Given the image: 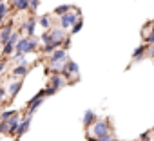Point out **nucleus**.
<instances>
[{"instance_id":"obj_1","label":"nucleus","mask_w":154,"mask_h":141,"mask_svg":"<svg viewBox=\"0 0 154 141\" xmlns=\"http://www.w3.org/2000/svg\"><path fill=\"white\" fill-rule=\"evenodd\" d=\"M65 60H67V51H63L62 47L47 56V65L53 70V74H60L62 73V69L65 65Z\"/></svg>"},{"instance_id":"obj_2","label":"nucleus","mask_w":154,"mask_h":141,"mask_svg":"<svg viewBox=\"0 0 154 141\" xmlns=\"http://www.w3.org/2000/svg\"><path fill=\"white\" fill-rule=\"evenodd\" d=\"M36 49H40V40L36 36L35 38L20 36V40L15 45V52H20V54H29V52H35Z\"/></svg>"},{"instance_id":"obj_3","label":"nucleus","mask_w":154,"mask_h":141,"mask_svg":"<svg viewBox=\"0 0 154 141\" xmlns=\"http://www.w3.org/2000/svg\"><path fill=\"white\" fill-rule=\"evenodd\" d=\"M109 134H111V123L107 119H96L93 123V128H91L89 136L94 137V139H102V137H105Z\"/></svg>"},{"instance_id":"obj_4","label":"nucleus","mask_w":154,"mask_h":141,"mask_svg":"<svg viewBox=\"0 0 154 141\" xmlns=\"http://www.w3.org/2000/svg\"><path fill=\"white\" fill-rule=\"evenodd\" d=\"M82 18V11L78 9V8H74L72 6V11H69V13H65L63 16H60V29H71L76 22H78Z\"/></svg>"},{"instance_id":"obj_5","label":"nucleus","mask_w":154,"mask_h":141,"mask_svg":"<svg viewBox=\"0 0 154 141\" xmlns=\"http://www.w3.org/2000/svg\"><path fill=\"white\" fill-rule=\"evenodd\" d=\"M44 91H38L29 101H27V107H26V114H29V116H33L35 112H36V109L40 107V105H44Z\"/></svg>"},{"instance_id":"obj_6","label":"nucleus","mask_w":154,"mask_h":141,"mask_svg":"<svg viewBox=\"0 0 154 141\" xmlns=\"http://www.w3.org/2000/svg\"><path fill=\"white\" fill-rule=\"evenodd\" d=\"M31 121H33V116H29V114L22 116V119H20V123H18V128H17V134H15V137H17V139H20V137L29 130Z\"/></svg>"},{"instance_id":"obj_7","label":"nucleus","mask_w":154,"mask_h":141,"mask_svg":"<svg viewBox=\"0 0 154 141\" xmlns=\"http://www.w3.org/2000/svg\"><path fill=\"white\" fill-rule=\"evenodd\" d=\"M49 34H51V42L49 44H56L58 47H62V42L67 36V33L63 29H60V27H51L49 29Z\"/></svg>"},{"instance_id":"obj_8","label":"nucleus","mask_w":154,"mask_h":141,"mask_svg":"<svg viewBox=\"0 0 154 141\" xmlns=\"http://www.w3.org/2000/svg\"><path fill=\"white\" fill-rule=\"evenodd\" d=\"M20 119H22V116H20V112H17L13 118H9L6 123H8V130H6V134L8 136H11V137H15V134H17V128H18V123H20Z\"/></svg>"},{"instance_id":"obj_9","label":"nucleus","mask_w":154,"mask_h":141,"mask_svg":"<svg viewBox=\"0 0 154 141\" xmlns=\"http://www.w3.org/2000/svg\"><path fill=\"white\" fill-rule=\"evenodd\" d=\"M22 83H24V80H11L9 82V85H8V98L9 100H13L22 91Z\"/></svg>"},{"instance_id":"obj_10","label":"nucleus","mask_w":154,"mask_h":141,"mask_svg":"<svg viewBox=\"0 0 154 141\" xmlns=\"http://www.w3.org/2000/svg\"><path fill=\"white\" fill-rule=\"evenodd\" d=\"M27 74H29V65H15L11 70L13 80H24Z\"/></svg>"},{"instance_id":"obj_11","label":"nucleus","mask_w":154,"mask_h":141,"mask_svg":"<svg viewBox=\"0 0 154 141\" xmlns=\"http://www.w3.org/2000/svg\"><path fill=\"white\" fill-rule=\"evenodd\" d=\"M65 85V80L62 78V74H51L49 76V87H53L54 91H60Z\"/></svg>"},{"instance_id":"obj_12","label":"nucleus","mask_w":154,"mask_h":141,"mask_svg":"<svg viewBox=\"0 0 154 141\" xmlns=\"http://www.w3.org/2000/svg\"><path fill=\"white\" fill-rule=\"evenodd\" d=\"M9 9H17V11H29V0H11Z\"/></svg>"},{"instance_id":"obj_13","label":"nucleus","mask_w":154,"mask_h":141,"mask_svg":"<svg viewBox=\"0 0 154 141\" xmlns=\"http://www.w3.org/2000/svg\"><path fill=\"white\" fill-rule=\"evenodd\" d=\"M0 52H2V58H11V54L15 52V45H11L9 42L0 45Z\"/></svg>"},{"instance_id":"obj_14","label":"nucleus","mask_w":154,"mask_h":141,"mask_svg":"<svg viewBox=\"0 0 154 141\" xmlns=\"http://www.w3.org/2000/svg\"><path fill=\"white\" fill-rule=\"evenodd\" d=\"M36 24H40L45 31H49L51 27H53V22H51V16L49 15H44V16H38V20H36Z\"/></svg>"},{"instance_id":"obj_15","label":"nucleus","mask_w":154,"mask_h":141,"mask_svg":"<svg viewBox=\"0 0 154 141\" xmlns=\"http://www.w3.org/2000/svg\"><path fill=\"white\" fill-rule=\"evenodd\" d=\"M94 121H96V114L93 110H85V114H84V125L85 127H93Z\"/></svg>"},{"instance_id":"obj_16","label":"nucleus","mask_w":154,"mask_h":141,"mask_svg":"<svg viewBox=\"0 0 154 141\" xmlns=\"http://www.w3.org/2000/svg\"><path fill=\"white\" fill-rule=\"evenodd\" d=\"M69 11H72V6H69V4H63V6H58V8H54V15L60 18V16H63L65 13H69Z\"/></svg>"},{"instance_id":"obj_17","label":"nucleus","mask_w":154,"mask_h":141,"mask_svg":"<svg viewBox=\"0 0 154 141\" xmlns=\"http://www.w3.org/2000/svg\"><path fill=\"white\" fill-rule=\"evenodd\" d=\"M9 15V6L4 2V4H0V26H4L6 24V18Z\"/></svg>"},{"instance_id":"obj_18","label":"nucleus","mask_w":154,"mask_h":141,"mask_svg":"<svg viewBox=\"0 0 154 141\" xmlns=\"http://www.w3.org/2000/svg\"><path fill=\"white\" fill-rule=\"evenodd\" d=\"M17 112H18V110H13V109H9V110H2V112H0V121H8V119L13 118Z\"/></svg>"},{"instance_id":"obj_19","label":"nucleus","mask_w":154,"mask_h":141,"mask_svg":"<svg viewBox=\"0 0 154 141\" xmlns=\"http://www.w3.org/2000/svg\"><path fill=\"white\" fill-rule=\"evenodd\" d=\"M82 27H84V20L80 18L78 22H76V24L71 27V33H69V36H71V34H76V33H80V29H82Z\"/></svg>"},{"instance_id":"obj_20","label":"nucleus","mask_w":154,"mask_h":141,"mask_svg":"<svg viewBox=\"0 0 154 141\" xmlns=\"http://www.w3.org/2000/svg\"><path fill=\"white\" fill-rule=\"evenodd\" d=\"M20 36H22V34H20V33H18V31H13V33H11V36H9V40H8V42H9V44H11V45H17V42H18V40H20Z\"/></svg>"},{"instance_id":"obj_21","label":"nucleus","mask_w":154,"mask_h":141,"mask_svg":"<svg viewBox=\"0 0 154 141\" xmlns=\"http://www.w3.org/2000/svg\"><path fill=\"white\" fill-rule=\"evenodd\" d=\"M147 49H149L147 45H140V47H138V49L134 51V54H132V58H134V60H140V56H141V54H143V52H145Z\"/></svg>"},{"instance_id":"obj_22","label":"nucleus","mask_w":154,"mask_h":141,"mask_svg":"<svg viewBox=\"0 0 154 141\" xmlns=\"http://www.w3.org/2000/svg\"><path fill=\"white\" fill-rule=\"evenodd\" d=\"M38 8H40V0H29V11H31V15H35Z\"/></svg>"},{"instance_id":"obj_23","label":"nucleus","mask_w":154,"mask_h":141,"mask_svg":"<svg viewBox=\"0 0 154 141\" xmlns=\"http://www.w3.org/2000/svg\"><path fill=\"white\" fill-rule=\"evenodd\" d=\"M38 40H40V42H42L44 45H47V44L51 42V34H49V31H45V33H42V36H40Z\"/></svg>"},{"instance_id":"obj_24","label":"nucleus","mask_w":154,"mask_h":141,"mask_svg":"<svg viewBox=\"0 0 154 141\" xmlns=\"http://www.w3.org/2000/svg\"><path fill=\"white\" fill-rule=\"evenodd\" d=\"M69 47H71V36L67 34V36L63 38V42H62V49H63V51H69Z\"/></svg>"},{"instance_id":"obj_25","label":"nucleus","mask_w":154,"mask_h":141,"mask_svg":"<svg viewBox=\"0 0 154 141\" xmlns=\"http://www.w3.org/2000/svg\"><path fill=\"white\" fill-rule=\"evenodd\" d=\"M42 91H44V98H45V96H53V94H56V91H54L53 87H49V85H47L45 89H42Z\"/></svg>"},{"instance_id":"obj_26","label":"nucleus","mask_w":154,"mask_h":141,"mask_svg":"<svg viewBox=\"0 0 154 141\" xmlns=\"http://www.w3.org/2000/svg\"><path fill=\"white\" fill-rule=\"evenodd\" d=\"M145 42H147V44H154V26H152L150 33H147V38H145Z\"/></svg>"},{"instance_id":"obj_27","label":"nucleus","mask_w":154,"mask_h":141,"mask_svg":"<svg viewBox=\"0 0 154 141\" xmlns=\"http://www.w3.org/2000/svg\"><path fill=\"white\" fill-rule=\"evenodd\" d=\"M6 67H8V58H0V74L6 70Z\"/></svg>"},{"instance_id":"obj_28","label":"nucleus","mask_w":154,"mask_h":141,"mask_svg":"<svg viewBox=\"0 0 154 141\" xmlns=\"http://www.w3.org/2000/svg\"><path fill=\"white\" fill-rule=\"evenodd\" d=\"M6 98H8V89L6 87H0V103H2Z\"/></svg>"},{"instance_id":"obj_29","label":"nucleus","mask_w":154,"mask_h":141,"mask_svg":"<svg viewBox=\"0 0 154 141\" xmlns=\"http://www.w3.org/2000/svg\"><path fill=\"white\" fill-rule=\"evenodd\" d=\"M6 130H8V123L6 121H0V136L6 134Z\"/></svg>"},{"instance_id":"obj_30","label":"nucleus","mask_w":154,"mask_h":141,"mask_svg":"<svg viewBox=\"0 0 154 141\" xmlns=\"http://www.w3.org/2000/svg\"><path fill=\"white\" fill-rule=\"evenodd\" d=\"M96 141H118L112 134H109V136H105V137H102V139H96Z\"/></svg>"},{"instance_id":"obj_31","label":"nucleus","mask_w":154,"mask_h":141,"mask_svg":"<svg viewBox=\"0 0 154 141\" xmlns=\"http://www.w3.org/2000/svg\"><path fill=\"white\" fill-rule=\"evenodd\" d=\"M149 137H150V132H145L140 136V141H149Z\"/></svg>"},{"instance_id":"obj_32","label":"nucleus","mask_w":154,"mask_h":141,"mask_svg":"<svg viewBox=\"0 0 154 141\" xmlns=\"http://www.w3.org/2000/svg\"><path fill=\"white\" fill-rule=\"evenodd\" d=\"M87 141H96L94 137H91V136H87Z\"/></svg>"},{"instance_id":"obj_33","label":"nucleus","mask_w":154,"mask_h":141,"mask_svg":"<svg viewBox=\"0 0 154 141\" xmlns=\"http://www.w3.org/2000/svg\"><path fill=\"white\" fill-rule=\"evenodd\" d=\"M4 2H6V0H0V4H4Z\"/></svg>"},{"instance_id":"obj_34","label":"nucleus","mask_w":154,"mask_h":141,"mask_svg":"<svg viewBox=\"0 0 154 141\" xmlns=\"http://www.w3.org/2000/svg\"><path fill=\"white\" fill-rule=\"evenodd\" d=\"M0 112H2V103H0Z\"/></svg>"},{"instance_id":"obj_35","label":"nucleus","mask_w":154,"mask_h":141,"mask_svg":"<svg viewBox=\"0 0 154 141\" xmlns=\"http://www.w3.org/2000/svg\"><path fill=\"white\" fill-rule=\"evenodd\" d=\"M0 82H2V78H0Z\"/></svg>"}]
</instances>
